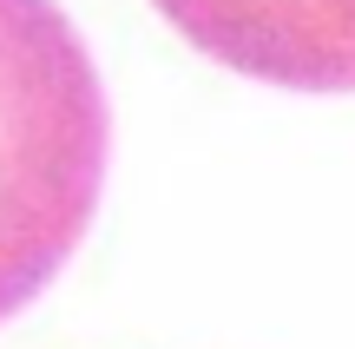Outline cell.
Wrapping results in <instances>:
<instances>
[{
  "mask_svg": "<svg viewBox=\"0 0 355 349\" xmlns=\"http://www.w3.org/2000/svg\"><path fill=\"white\" fill-rule=\"evenodd\" d=\"M158 13L204 53L243 79L290 92H355L316 0H152Z\"/></svg>",
  "mask_w": 355,
  "mask_h": 349,
  "instance_id": "obj_2",
  "label": "cell"
},
{
  "mask_svg": "<svg viewBox=\"0 0 355 349\" xmlns=\"http://www.w3.org/2000/svg\"><path fill=\"white\" fill-rule=\"evenodd\" d=\"M316 13H322V26H329L336 53H343V66L355 73V0H316Z\"/></svg>",
  "mask_w": 355,
  "mask_h": 349,
  "instance_id": "obj_3",
  "label": "cell"
},
{
  "mask_svg": "<svg viewBox=\"0 0 355 349\" xmlns=\"http://www.w3.org/2000/svg\"><path fill=\"white\" fill-rule=\"evenodd\" d=\"M105 86L53 0H0V316L86 237L105 185Z\"/></svg>",
  "mask_w": 355,
  "mask_h": 349,
  "instance_id": "obj_1",
  "label": "cell"
}]
</instances>
